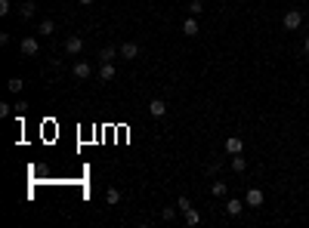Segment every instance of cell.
<instances>
[{
	"label": "cell",
	"mask_w": 309,
	"mask_h": 228,
	"mask_svg": "<svg viewBox=\"0 0 309 228\" xmlns=\"http://www.w3.org/2000/svg\"><path fill=\"white\" fill-rule=\"evenodd\" d=\"M281 25H285V31H297L300 25H303V13H300V10H288L285 15H281Z\"/></svg>",
	"instance_id": "1"
},
{
	"label": "cell",
	"mask_w": 309,
	"mask_h": 228,
	"mask_svg": "<svg viewBox=\"0 0 309 228\" xmlns=\"http://www.w3.org/2000/svg\"><path fill=\"white\" fill-rule=\"evenodd\" d=\"M19 53H22V56H37V53H40V44H37V37H22V44H19Z\"/></svg>",
	"instance_id": "2"
},
{
	"label": "cell",
	"mask_w": 309,
	"mask_h": 228,
	"mask_svg": "<svg viewBox=\"0 0 309 228\" xmlns=\"http://www.w3.org/2000/svg\"><path fill=\"white\" fill-rule=\"evenodd\" d=\"M71 74H74L78 80H90V77H93V65H90V62H78V65L71 68Z\"/></svg>",
	"instance_id": "3"
},
{
	"label": "cell",
	"mask_w": 309,
	"mask_h": 228,
	"mask_svg": "<svg viewBox=\"0 0 309 228\" xmlns=\"http://www.w3.org/2000/svg\"><path fill=\"white\" fill-rule=\"evenodd\" d=\"M263 200H266V198H263L260 188H247V194H244V204H247V207H263Z\"/></svg>",
	"instance_id": "4"
},
{
	"label": "cell",
	"mask_w": 309,
	"mask_h": 228,
	"mask_svg": "<svg viewBox=\"0 0 309 228\" xmlns=\"http://www.w3.org/2000/svg\"><path fill=\"white\" fill-rule=\"evenodd\" d=\"M247 204H244V200H241V198H229L226 200V216H241V210H244Z\"/></svg>",
	"instance_id": "5"
},
{
	"label": "cell",
	"mask_w": 309,
	"mask_h": 228,
	"mask_svg": "<svg viewBox=\"0 0 309 228\" xmlns=\"http://www.w3.org/2000/svg\"><path fill=\"white\" fill-rule=\"evenodd\" d=\"M81 49H83V40H81L78 34H71L68 40H65V53H68V56H78Z\"/></svg>",
	"instance_id": "6"
},
{
	"label": "cell",
	"mask_w": 309,
	"mask_h": 228,
	"mask_svg": "<svg viewBox=\"0 0 309 228\" xmlns=\"http://www.w3.org/2000/svg\"><path fill=\"white\" fill-rule=\"evenodd\" d=\"M148 114H152V117H164L167 114V102H164V99H152V102H148Z\"/></svg>",
	"instance_id": "7"
},
{
	"label": "cell",
	"mask_w": 309,
	"mask_h": 228,
	"mask_svg": "<svg viewBox=\"0 0 309 228\" xmlns=\"http://www.w3.org/2000/svg\"><path fill=\"white\" fill-rule=\"evenodd\" d=\"M241 151H244L241 136H229V139H226V154H241Z\"/></svg>",
	"instance_id": "8"
},
{
	"label": "cell",
	"mask_w": 309,
	"mask_h": 228,
	"mask_svg": "<svg viewBox=\"0 0 309 228\" xmlns=\"http://www.w3.org/2000/svg\"><path fill=\"white\" fill-rule=\"evenodd\" d=\"M118 56H121V59H136V56H139V44H133V40H130V44H124V46L118 49Z\"/></svg>",
	"instance_id": "9"
},
{
	"label": "cell",
	"mask_w": 309,
	"mask_h": 228,
	"mask_svg": "<svg viewBox=\"0 0 309 228\" xmlns=\"http://www.w3.org/2000/svg\"><path fill=\"white\" fill-rule=\"evenodd\" d=\"M198 31H201V28H198V19H195V15H189V19H186V22H182V34H189V37H195V34H198Z\"/></svg>",
	"instance_id": "10"
},
{
	"label": "cell",
	"mask_w": 309,
	"mask_h": 228,
	"mask_svg": "<svg viewBox=\"0 0 309 228\" xmlns=\"http://www.w3.org/2000/svg\"><path fill=\"white\" fill-rule=\"evenodd\" d=\"M99 80H102V83L114 80V65L112 62H102V68H99Z\"/></svg>",
	"instance_id": "11"
},
{
	"label": "cell",
	"mask_w": 309,
	"mask_h": 228,
	"mask_svg": "<svg viewBox=\"0 0 309 228\" xmlns=\"http://www.w3.org/2000/svg\"><path fill=\"white\" fill-rule=\"evenodd\" d=\"M114 56H118V46H102V49L96 53V59H99V62H112Z\"/></svg>",
	"instance_id": "12"
},
{
	"label": "cell",
	"mask_w": 309,
	"mask_h": 228,
	"mask_svg": "<svg viewBox=\"0 0 309 228\" xmlns=\"http://www.w3.org/2000/svg\"><path fill=\"white\" fill-rule=\"evenodd\" d=\"M211 194H213V198H226V194H229V185L216 179V182H211Z\"/></svg>",
	"instance_id": "13"
},
{
	"label": "cell",
	"mask_w": 309,
	"mask_h": 228,
	"mask_svg": "<svg viewBox=\"0 0 309 228\" xmlns=\"http://www.w3.org/2000/svg\"><path fill=\"white\" fill-rule=\"evenodd\" d=\"M19 13H22V19H31V15L37 13V6H34V0H25V3L19 6Z\"/></svg>",
	"instance_id": "14"
},
{
	"label": "cell",
	"mask_w": 309,
	"mask_h": 228,
	"mask_svg": "<svg viewBox=\"0 0 309 228\" xmlns=\"http://www.w3.org/2000/svg\"><path fill=\"white\" fill-rule=\"evenodd\" d=\"M182 216H186V225H189V228H195L198 222H201V213H198V210H195V207H192V210H189V213H182Z\"/></svg>",
	"instance_id": "15"
},
{
	"label": "cell",
	"mask_w": 309,
	"mask_h": 228,
	"mask_svg": "<svg viewBox=\"0 0 309 228\" xmlns=\"http://www.w3.org/2000/svg\"><path fill=\"white\" fill-rule=\"evenodd\" d=\"M232 170H235V173H244V170H247V160L241 157V154H232Z\"/></svg>",
	"instance_id": "16"
},
{
	"label": "cell",
	"mask_w": 309,
	"mask_h": 228,
	"mask_svg": "<svg viewBox=\"0 0 309 228\" xmlns=\"http://www.w3.org/2000/svg\"><path fill=\"white\" fill-rule=\"evenodd\" d=\"M6 90H10V92H22L25 90V80L22 77H10V80H6Z\"/></svg>",
	"instance_id": "17"
},
{
	"label": "cell",
	"mask_w": 309,
	"mask_h": 228,
	"mask_svg": "<svg viewBox=\"0 0 309 228\" xmlns=\"http://www.w3.org/2000/svg\"><path fill=\"white\" fill-rule=\"evenodd\" d=\"M37 31H40V34H53V31H56V22H53V19H44Z\"/></svg>",
	"instance_id": "18"
},
{
	"label": "cell",
	"mask_w": 309,
	"mask_h": 228,
	"mask_svg": "<svg viewBox=\"0 0 309 228\" xmlns=\"http://www.w3.org/2000/svg\"><path fill=\"white\" fill-rule=\"evenodd\" d=\"M177 213H179V207H164L161 210V219H164V222H170V219H177Z\"/></svg>",
	"instance_id": "19"
},
{
	"label": "cell",
	"mask_w": 309,
	"mask_h": 228,
	"mask_svg": "<svg viewBox=\"0 0 309 228\" xmlns=\"http://www.w3.org/2000/svg\"><path fill=\"white\" fill-rule=\"evenodd\" d=\"M105 200H108V204H118V200H121V191H118V188H108V191H105Z\"/></svg>",
	"instance_id": "20"
},
{
	"label": "cell",
	"mask_w": 309,
	"mask_h": 228,
	"mask_svg": "<svg viewBox=\"0 0 309 228\" xmlns=\"http://www.w3.org/2000/svg\"><path fill=\"white\" fill-rule=\"evenodd\" d=\"M198 13H204V3H201V0H192V3H189V15H198Z\"/></svg>",
	"instance_id": "21"
},
{
	"label": "cell",
	"mask_w": 309,
	"mask_h": 228,
	"mask_svg": "<svg viewBox=\"0 0 309 228\" xmlns=\"http://www.w3.org/2000/svg\"><path fill=\"white\" fill-rule=\"evenodd\" d=\"M177 207H179V213H189V210H192V200H189V198H179Z\"/></svg>",
	"instance_id": "22"
},
{
	"label": "cell",
	"mask_w": 309,
	"mask_h": 228,
	"mask_svg": "<svg viewBox=\"0 0 309 228\" xmlns=\"http://www.w3.org/2000/svg\"><path fill=\"white\" fill-rule=\"evenodd\" d=\"M10 10H13L10 0H0V15H10Z\"/></svg>",
	"instance_id": "23"
},
{
	"label": "cell",
	"mask_w": 309,
	"mask_h": 228,
	"mask_svg": "<svg viewBox=\"0 0 309 228\" xmlns=\"http://www.w3.org/2000/svg\"><path fill=\"white\" fill-rule=\"evenodd\" d=\"M10 108H13V105H6V102H3V105H0V117H10V114H13V111H10Z\"/></svg>",
	"instance_id": "24"
},
{
	"label": "cell",
	"mask_w": 309,
	"mask_h": 228,
	"mask_svg": "<svg viewBox=\"0 0 309 228\" xmlns=\"http://www.w3.org/2000/svg\"><path fill=\"white\" fill-rule=\"evenodd\" d=\"M303 53L309 56V34H306V40H303Z\"/></svg>",
	"instance_id": "25"
},
{
	"label": "cell",
	"mask_w": 309,
	"mask_h": 228,
	"mask_svg": "<svg viewBox=\"0 0 309 228\" xmlns=\"http://www.w3.org/2000/svg\"><path fill=\"white\" fill-rule=\"evenodd\" d=\"M78 3H81V6H90V3H96V0H78Z\"/></svg>",
	"instance_id": "26"
}]
</instances>
